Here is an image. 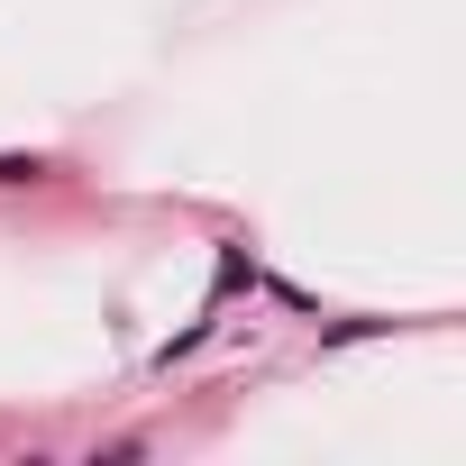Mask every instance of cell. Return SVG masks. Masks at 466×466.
<instances>
[]
</instances>
